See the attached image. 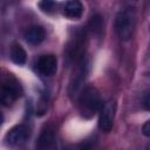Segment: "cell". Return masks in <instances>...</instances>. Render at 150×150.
Here are the masks:
<instances>
[{"label":"cell","instance_id":"obj_5","mask_svg":"<svg viewBox=\"0 0 150 150\" xmlns=\"http://www.w3.org/2000/svg\"><path fill=\"white\" fill-rule=\"evenodd\" d=\"M28 137H29V129L23 124H19L13 127L6 134L5 143L8 146H20L27 141Z\"/></svg>","mask_w":150,"mask_h":150},{"label":"cell","instance_id":"obj_4","mask_svg":"<svg viewBox=\"0 0 150 150\" xmlns=\"http://www.w3.org/2000/svg\"><path fill=\"white\" fill-rule=\"evenodd\" d=\"M116 112V102L114 100H109L104 104H102L100 109L98 117V129L103 132H109L114 125Z\"/></svg>","mask_w":150,"mask_h":150},{"label":"cell","instance_id":"obj_2","mask_svg":"<svg viewBox=\"0 0 150 150\" xmlns=\"http://www.w3.org/2000/svg\"><path fill=\"white\" fill-rule=\"evenodd\" d=\"M136 27V15L131 8L118 12L115 19V30L118 38L123 41H128L134 35Z\"/></svg>","mask_w":150,"mask_h":150},{"label":"cell","instance_id":"obj_7","mask_svg":"<svg viewBox=\"0 0 150 150\" xmlns=\"http://www.w3.org/2000/svg\"><path fill=\"white\" fill-rule=\"evenodd\" d=\"M46 38V32L41 26H32L25 32V40L30 45H39Z\"/></svg>","mask_w":150,"mask_h":150},{"label":"cell","instance_id":"obj_9","mask_svg":"<svg viewBox=\"0 0 150 150\" xmlns=\"http://www.w3.org/2000/svg\"><path fill=\"white\" fill-rule=\"evenodd\" d=\"M54 141H55L54 129H53V127L48 125L42 130V132H41V135L39 137L38 148L40 150H47L54 144Z\"/></svg>","mask_w":150,"mask_h":150},{"label":"cell","instance_id":"obj_6","mask_svg":"<svg viewBox=\"0 0 150 150\" xmlns=\"http://www.w3.org/2000/svg\"><path fill=\"white\" fill-rule=\"evenodd\" d=\"M36 69L43 76H52L56 73L57 69V60L54 55H42L36 61Z\"/></svg>","mask_w":150,"mask_h":150},{"label":"cell","instance_id":"obj_3","mask_svg":"<svg viewBox=\"0 0 150 150\" xmlns=\"http://www.w3.org/2000/svg\"><path fill=\"white\" fill-rule=\"evenodd\" d=\"M22 94L20 83L12 75L0 79V103L9 105L15 102Z\"/></svg>","mask_w":150,"mask_h":150},{"label":"cell","instance_id":"obj_13","mask_svg":"<svg viewBox=\"0 0 150 150\" xmlns=\"http://www.w3.org/2000/svg\"><path fill=\"white\" fill-rule=\"evenodd\" d=\"M142 131H143L144 136H146V137L150 136V122H149V121H146V122L143 124V127H142Z\"/></svg>","mask_w":150,"mask_h":150},{"label":"cell","instance_id":"obj_14","mask_svg":"<svg viewBox=\"0 0 150 150\" xmlns=\"http://www.w3.org/2000/svg\"><path fill=\"white\" fill-rule=\"evenodd\" d=\"M144 107H145L146 110H149V108H150V105H149V94H146L145 97H144Z\"/></svg>","mask_w":150,"mask_h":150},{"label":"cell","instance_id":"obj_11","mask_svg":"<svg viewBox=\"0 0 150 150\" xmlns=\"http://www.w3.org/2000/svg\"><path fill=\"white\" fill-rule=\"evenodd\" d=\"M11 59L16 64H23L27 60V54L20 45H13L11 48Z\"/></svg>","mask_w":150,"mask_h":150},{"label":"cell","instance_id":"obj_10","mask_svg":"<svg viewBox=\"0 0 150 150\" xmlns=\"http://www.w3.org/2000/svg\"><path fill=\"white\" fill-rule=\"evenodd\" d=\"M88 29L94 36L101 38L103 34V19L100 14H95L90 18L88 22Z\"/></svg>","mask_w":150,"mask_h":150},{"label":"cell","instance_id":"obj_8","mask_svg":"<svg viewBox=\"0 0 150 150\" xmlns=\"http://www.w3.org/2000/svg\"><path fill=\"white\" fill-rule=\"evenodd\" d=\"M62 12H63V15H66L69 19H79L83 13V5L77 0L67 1L63 5Z\"/></svg>","mask_w":150,"mask_h":150},{"label":"cell","instance_id":"obj_1","mask_svg":"<svg viewBox=\"0 0 150 150\" xmlns=\"http://www.w3.org/2000/svg\"><path fill=\"white\" fill-rule=\"evenodd\" d=\"M102 98L98 90L93 87L88 86L83 89L79 98L80 111L84 117H91L95 115L102 107Z\"/></svg>","mask_w":150,"mask_h":150},{"label":"cell","instance_id":"obj_15","mask_svg":"<svg viewBox=\"0 0 150 150\" xmlns=\"http://www.w3.org/2000/svg\"><path fill=\"white\" fill-rule=\"evenodd\" d=\"M1 123H2V114L0 111V125H1Z\"/></svg>","mask_w":150,"mask_h":150},{"label":"cell","instance_id":"obj_12","mask_svg":"<svg viewBox=\"0 0 150 150\" xmlns=\"http://www.w3.org/2000/svg\"><path fill=\"white\" fill-rule=\"evenodd\" d=\"M39 7L41 8L42 12L45 13H53L56 8V2L54 1H49V0H46V1H41L39 2Z\"/></svg>","mask_w":150,"mask_h":150}]
</instances>
